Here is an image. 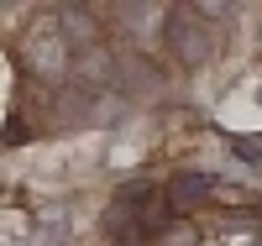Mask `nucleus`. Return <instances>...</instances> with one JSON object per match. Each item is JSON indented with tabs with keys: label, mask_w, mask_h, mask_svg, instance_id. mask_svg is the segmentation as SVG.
I'll use <instances>...</instances> for the list:
<instances>
[{
	"label": "nucleus",
	"mask_w": 262,
	"mask_h": 246,
	"mask_svg": "<svg viewBox=\"0 0 262 246\" xmlns=\"http://www.w3.org/2000/svg\"><path fill=\"white\" fill-rule=\"evenodd\" d=\"M205 194H210V178H200V173H184V178H173V199H179V205H200Z\"/></svg>",
	"instance_id": "f257e3e1"
}]
</instances>
